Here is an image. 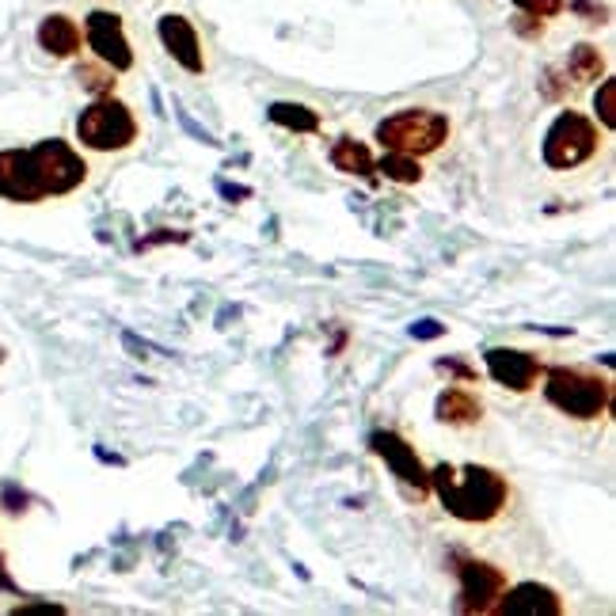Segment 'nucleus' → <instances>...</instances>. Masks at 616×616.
Listing matches in <instances>:
<instances>
[{"label": "nucleus", "mask_w": 616, "mask_h": 616, "mask_svg": "<svg viewBox=\"0 0 616 616\" xmlns=\"http://www.w3.org/2000/svg\"><path fill=\"white\" fill-rule=\"evenodd\" d=\"M597 153V126L594 118L579 111H563L548 126L544 133V164L555 172H568V167L586 164Z\"/></svg>", "instance_id": "obj_5"}, {"label": "nucleus", "mask_w": 616, "mask_h": 616, "mask_svg": "<svg viewBox=\"0 0 616 616\" xmlns=\"http://www.w3.org/2000/svg\"><path fill=\"white\" fill-rule=\"evenodd\" d=\"M84 39H88L91 54H96L107 69H115V73L133 69V50H130V39H126L122 15L104 12V8L91 12L88 23H84Z\"/></svg>", "instance_id": "obj_7"}, {"label": "nucleus", "mask_w": 616, "mask_h": 616, "mask_svg": "<svg viewBox=\"0 0 616 616\" xmlns=\"http://www.w3.org/2000/svg\"><path fill=\"white\" fill-rule=\"evenodd\" d=\"M31 156H35V164H39V180H42V187H46V198L50 194L77 191L84 183V175H88V164L57 138L39 141V145L31 149Z\"/></svg>", "instance_id": "obj_6"}, {"label": "nucleus", "mask_w": 616, "mask_h": 616, "mask_svg": "<svg viewBox=\"0 0 616 616\" xmlns=\"http://www.w3.org/2000/svg\"><path fill=\"white\" fill-rule=\"evenodd\" d=\"M514 4L526 15H533V20H548V15H560L568 8V0H514Z\"/></svg>", "instance_id": "obj_21"}, {"label": "nucleus", "mask_w": 616, "mask_h": 616, "mask_svg": "<svg viewBox=\"0 0 616 616\" xmlns=\"http://www.w3.org/2000/svg\"><path fill=\"white\" fill-rule=\"evenodd\" d=\"M369 450L392 468V476H400V484L415 487L419 495L430 491V472L423 468V461H419L415 445L403 442L396 430H377V434L369 437Z\"/></svg>", "instance_id": "obj_9"}, {"label": "nucleus", "mask_w": 616, "mask_h": 616, "mask_svg": "<svg viewBox=\"0 0 616 616\" xmlns=\"http://www.w3.org/2000/svg\"><path fill=\"white\" fill-rule=\"evenodd\" d=\"M0 198L8 202H42L46 187L39 180V164L31 149H8L0 153Z\"/></svg>", "instance_id": "obj_10"}, {"label": "nucleus", "mask_w": 616, "mask_h": 616, "mask_svg": "<svg viewBox=\"0 0 616 616\" xmlns=\"http://www.w3.org/2000/svg\"><path fill=\"white\" fill-rule=\"evenodd\" d=\"M77 138L96 153H122L138 141V118L115 96H99L77 118Z\"/></svg>", "instance_id": "obj_4"}, {"label": "nucleus", "mask_w": 616, "mask_h": 616, "mask_svg": "<svg viewBox=\"0 0 616 616\" xmlns=\"http://www.w3.org/2000/svg\"><path fill=\"white\" fill-rule=\"evenodd\" d=\"M156 35L160 42H164V50L167 54L175 57V62L183 65L187 73H206V54H202V39H198V31H194V23L187 20V15H175V12H167V15H160L156 20Z\"/></svg>", "instance_id": "obj_11"}, {"label": "nucleus", "mask_w": 616, "mask_h": 616, "mask_svg": "<svg viewBox=\"0 0 616 616\" xmlns=\"http://www.w3.org/2000/svg\"><path fill=\"white\" fill-rule=\"evenodd\" d=\"M479 415H484V408H479V400L472 392H464V388H445L442 396H437V419L450 426H472L479 423Z\"/></svg>", "instance_id": "obj_15"}, {"label": "nucleus", "mask_w": 616, "mask_h": 616, "mask_svg": "<svg viewBox=\"0 0 616 616\" xmlns=\"http://www.w3.org/2000/svg\"><path fill=\"white\" fill-rule=\"evenodd\" d=\"M609 392H613L609 381L597 377V374H590V369L560 366V369H552L548 381H544L548 403L560 408L563 415L582 419V423H586V419H597L605 408H609Z\"/></svg>", "instance_id": "obj_3"}, {"label": "nucleus", "mask_w": 616, "mask_h": 616, "mask_svg": "<svg viewBox=\"0 0 616 616\" xmlns=\"http://www.w3.org/2000/svg\"><path fill=\"white\" fill-rule=\"evenodd\" d=\"M15 613H65L62 605H20Z\"/></svg>", "instance_id": "obj_23"}, {"label": "nucleus", "mask_w": 616, "mask_h": 616, "mask_svg": "<svg viewBox=\"0 0 616 616\" xmlns=\"http://www.w3.org/2000/svg\"><path fill=\"white\" fill-rule=\"evenodd\" d=\"M39 46L46 50L50 57H73L80 50V28L77 20L54 12L39 23Z\"/></svg>", "instance_id": "obj_14"}, {"label": "nucleus", "mask_w": 616, "mask_h": 616, "mask_svg": "<svg viewBox=\"0 0 616 616\" xmlns=\"http://www.w3.org/2000/svg\"><path fill=\"white\" fill-rule=\"evenodd\" d=\"M377 141L385 149H392V153H408V156L437 153L450 141V118L426 111V107H408V111L388 115L377 126Z\"/></svg>", "instance_id": "obj_2"}, {"label": "nucleus", "mask_w": 616, "mask_h": 616, "mask_svg": "<svg viewBox=\"0 0 616 616\" xmlns=\"http://www.w3.org/2000/svg\"><path fill=\"white\" fill-rule=\"evenodd\" d=\"M430 487L437 491V499L445 502V510L457 521H472V526H484L502 514L506 499H510V487L495 468L484 464H464L457 472L453 464H437L430 472Z\"/></svg>", "instance_id": "obj_1"}, {"label": "nucleus", "mask_w": 616, "mask_h": 616, "mask_svg": "<svg viewBox=\"0 0 616 616\" xmlns=\"http://www.w3.org/2000/svg\"><path fill=\"white\" fill-rule=\"evenodd\" d=\"M487 361V374H491V381H499L502 388H510V392H529V388L537 385L540 377V361L533 354L526 350H514V347H491L484 354Z\"/></svg>", "instance_id": "obj_12"}, {"label": "nucleus", "mask_w": 616, "mask_h": 616, "mask_svg": "<svg viewBox=\"0 0 616 616\" xmlns=\"http://www.w3.org/2000/svg\"><path fill=\"white\" fill-rule=\"evenodd\" d=\"M332 164L339 167V172H347V175H361V180L377 183V164H374L369 149L361 145L358 138H339V141H335Z\"/></svg>", "instance_id": "obj_16"}, {"label": "nucleus", "mask_w": 616, "mask_h": 616, "mask_svg": "<svg viewBox=\"0 0 616 616\" xmlns=\"http://www.w3.org/2000/svg\"><path fill=\"white\" fill-rule=\"evenodd\" d=\"M377 172H385V180L392 183H403V187H411V183L423 180V167H419V156H408V153H388L381 156V164H377Z\"/></svg>", "instance_id": "obj_18"}, {"label": "nucleus", "mask_w": 616, "mask_h": 616, "mask_svg": "<svg viewBox=\"0 0 616 616\" xmlns=\"http://www.w3.org/2000/svg\"><path fill=\"white\" fill-rule=\"evenodd\" d=\"M461 594H457V613H491L495 602L506 590V575L499 568L484 560H461Z\"/></svg>", "instance_id": "obj_8"}, {"label": "nucleus", "mask_w": 616, "mask_h": 616, "mask_svg": "<svg viewBox=\"0 0 616 616\" xmlns=\"http://www.w3.org/2000/svg\"><path fill=\"white\" fill-rule=\"evenodd\" d=\"M411 335H415V339H437V335H445V327L437 324V320H419V324L411 327Z\"/></svg>", "instance_id": "obj_22"}, {"label": "nucleus", "mask_w": 616, "mask_h": 616, "mask_svg": "<svg viewBox=\"0 0 616 616\" xmlns=\"http://www.w3.org/2000/svg\"><path fill=\"white\" fill-rule=\"evenodd\" d=\"M267 118L274 126H285L293 133H316L320 130V115L305 104H270Z\"/></svg>", "instance_id": "obj_17"}, {"label": "nucleus", "mask_w": 616, "mask_h": 616, "mask_svg": "<svg viewBox=\"0 0 616 616\" xmlns=\"http://www.w3.org/2000/svg\"><path fill=\"white\" fill-rule=\"evenodd\" d=\"M594 111L609 130H616V80H602V88L594 96Z\"/></svg>", "instance_id": "obj_20"}, {"label": "nucleus", "mask_w": 616, "mask_h": 616, "mask_svg": "<svg viewBox=\"0 0 616 616\" xmlns=\"http://www.w3.org/2000/svg\"><path fill=\"white\" fill-rule=\"evenodd\" d=\"M568 73H571V80H597L605 73V57L597 54V46L579 42V46L571 50V57H568Z\"/></svg>", "instance_id": "obj_19"}, {"label": "nucleus", "mask_w": 616, "mask_h": 616, "mask_svg": "<svg viewBox=\"0 0 616 616\" xmlns=\"http://www.w3.org/2000/svg\"><path fill=\"white\" fill-rule=\"evenodd\" d=\"M0 586H12V582H8V575H4V563H0Z\"/></svg>", "instance_id": "obj_24"}, {"label": "nucleus", "mask_w": 616, "mask_h": 616, "mask_svg": "<svg viewBox=\"0 0 616 616\" xmlns=\"http://www.w3.org/2000/svg\"><path fill=\"white\" fill-rule=\"evenodd\" d=\"M491 613H502V616H560L563 602L552 586H540V582H518L514 590H502V597L495 602Z\"/></svg>", "instance_id": "obj_13"}]
</instances>
